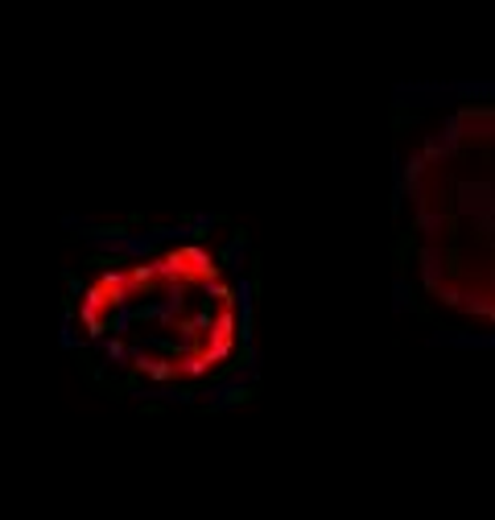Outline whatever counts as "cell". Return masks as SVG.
<instances>
[{
  "label": "cell",
  "instance_id": "obj_5",
  "mask_svg": "<svg viewBox=\"0 0 495 520\" xmlns=\"http://www.w3.org/2000/svg\"><path fill=\"white\" fill-rule=\"evenodd\" d=\"M202 401L211 409H235L248 401V384H235L232 376H219L215 384H207V392H202Z\"/></svg>",
  "mask_w": 495,
  "mask_h": 520
},
{
  "label": "cell",
  "instance_id": "obj_2",
  "mask_svg": "<svg viewBox=\"0 0 495 520\" xmlns=\"http://www.w3.org/2000/svg\"><path fill=\"white\" fill-rule=\"evenodd\" d=\"M417 269H421V286L434 294L446 277H450V256H446L442 240H425L421 252H417Z\"/></svg>",
  "mask_w": 495,
  "mask_h": 520
},
{
  "label": "cell",
  "instance_id": "obj_15",
  "mask_svg": "<svg viewBox=\"0 0 495 520\" xmlns=\"http://www.w3.org/2000/svg\"><path fill=\"white\" fill-rule=\"evenodd\" d=\"M409 306H413V286H409V277H396L393 281V310L404 314Z\"/></svg>",
  "mask_w": 495,
  "mask_h": 520
},
{
  "label": "cell",
  "instance_id": "obj_13",
  "mask_svg": "<svg viewBox=\"0 0 495 520\" xmlns=\"http://www.w3.org/2000/svg\"><path fill=\"white\" fill-rule=\"evenodd\" d=\"M58 347H62V351H79V347H83V335H79V318H75V306H66V310H62Z\"/></svg>",
  "mask_w": 495,
  "mask_h": 520
},
{
  "label": "cell",
  "instance_id": "obj_7",
  "mask_svg": "<svg viewBox=\"0 0 495 520\" xmlns=\"http://www.w3.org/2000/svg\"><path fill=\"white\" fill-rule=\"evenodd\" d=\"M248 252H252V240L243 232H235L232 240H223L219 248V269H227V273H243V265H248Z\"/></svg>",
  "mask_w": 495,
  "mask_h": 520
},
{
  "label": "cell",
  "instance_id": "obj_11",
  "mask_svg": "<svg viewBox=\"0 0 495 520\" xmlns=\"http://www.w3.org/2000/svg\"><path fill=\"white\" fill-rule=\"evenodd\" d=\"M132 327H137V318H132V297L108 306V335H132Z\"/></svg>",
  "mask_w": 495,
  "mask_h": 520
},
{
  "label": "cell",
  "instance_id": "obj_17",
  "mask_svg": "<svg viewBox=\"0 0 495 520\" xmlns=\"http://www.w3.org/2000/svg\"><path fill=\"white\" fill-rule=\"evenodd\" d=\"M87 289V277H79V273H71L66 277V302H75V297Z\"/></svg>",
  "mask_w": 495,
  "mask_h": 520
},
{
  "label": "cell",
  "instance_id": "obj_10",
  "mask_svg": "<svg viewBox=\"0 0 495 520\" xmlns=\"http://www.w3.org/2000/svg\"><path fill=\"white\" fill-rule=\"evenodd\" d=\"M153 252H157V240H153L149 232H128V235H124L120 256L128 260V265H132V260H149Z\"/></svg>",
  "mask_w": 495,
  "mask_h": 520
},
{
  "label": "cell",
  "instance_id": "obj_6",
  "mask_svg": "<svg viewBox=\"0 0 495 520\" xmlns=\"http://www.w3.org/2000/svg\"><path fill=\"white\" fill-rule=\"evenodd\" d=\"M124 235H128V227H103V224H92L87 232H83V240H87V248H95L100 256H120Z\"/></svg>",
  "mask_w": 495,
  "mask_h": 520
},
{
  "label": "cell",
  "instance_id": "obj_16",
  "mask_svg": "<svg viewBox=\"0 0 495 520\" xmlns=\"http://www.w3.org/2000/svg\"><path fill=\"white\" fill-rule=\"evenodd\" d=\"M95 219H87V215H62V232H87V227H92Z\"/></svg>",
  "mask_w": 495,
  "mask_h": 520
},
{
  "label": "cell",
  "instance_id": "obj_8",
  "mask_svg": "<svg viewBox=\"0 0 495 520\" xmlns=\"http://www.w3.org/2000/svg\"><path fill=\"white\" fill-rule=\"evenodd\" d=\"M227 306L235 310V318H252L256 310V281L248 273H235L232 277V302Z\"/></svg>",
  "mask_w": 495,
  "mask_h": 520
},
{
  "label": "cell",
  "instance_id": "obj_1",
  "mask_svg": "<svg viewBox=\"0 0 495 520\" xmlns=\"http://www.w3.org/2000/svg\"><path fill=\"white\" fill-rule=\"evenodd\" d=\"M434 294L442 297L446 306L463 310V314H471V318H483V322H491V318H495L491 294H487V289H475V281H450V277H446Z\"/></svg>",
  "mask_w": 495,
  "mask_h": 520
},
{
  "label": "cell",
  "instance_id": "obj_3",
  "mask_svg": "<svg viewBox=\"0 0 495 520\" xmlns=\"http://www.w3.org/2000/svg\"><path fill=\"white\" fill-rule=\"evenodd\" d=\"M455 203L466 219H479V215H495L491 203V186L487 182H458L455 186Z\"/></svg>",
  "mask_w": 495,
  "mask_h": 520
},
{
  "label": "cell",
  "instance_id": "obj_9",
  "mask_svg": "<svg viewBox=\"0 0 495 520\" xmlns=\"http://www.w3.org/2000/svg\"><path fill=\"white\" fill-rule=\"evenodd\" d=\"M455 154H458V145L450 141V137H446L442 128H438V133H429V137H425V145H421V157H425V162H429V165L450 162V157H455Z\"/></svg>",
  "mask_w": 495,
  "mask_h": 520
},
{
  "label": "cell",
  "instance_id": "obj_14",
  "mask_svg": "<svg viewBox=\"0 0 495 520\" xmlns=\"http://www.w3.org/2000/svg\"><path fill=\"white\" fill-rule=\"evenodd\" d=\"M186 224L194 227V240H207V235H211L215 227H219V215H211V211H194L190 219H186Z\"/></svg>",
  "mask_w": 495,
  "mask_h": 520
},
{
  "label": "cell",
  "instance_id": "obj_4",
  "mask_svg": "<svg viewBox=\"0 0 495 520\" xmlns=\"http://www.w3.org/2000/svg\"><path fill=\"white\" fill-rule=\"evenodd\" d=\"M429 347H450V351H491L495 335H479V331H434Z\"/></svg>",
  "mask_w": 495,
  "mask_h": 520
},
{
  "label": "cell",
  "instance_id": "obj_12",
  "mask_svg": "<svg viewBox=\"0 0 495 520\" xmlns=\"http://www.w3.org/2000/svg\"><path fill=\"white\" fill-rule=\"evenodd\" d=\"M95 347L103 351V364L108 367H128V343H124V335H103Z\"/></svg>",
  "mask_w": 495,
  "mask_h": 520
}]
</instances>
